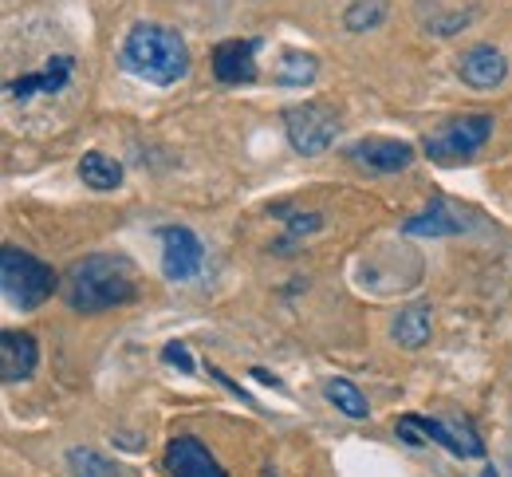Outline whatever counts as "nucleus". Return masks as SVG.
<instances>
[{"mask_svg":"<svg viewBox=\"0 0 512 477\" xmlns=\"http://www.w3.org/2000/svg\"><path fill=\"white\" fill-rule=\"evenodd\" d=\"M162 273L166 280H190L205 265V245L197 241V233L186 225H166L162 233Z\"/></svg>","mask_w":512,"mask_h":477,"instance_id":"423d86ee","label":"nucleus"},{"mask_svg":"<svg viewBox=\"0 0 512 477\" xmlns=\"http://www.w3.org/2000/svg\"><path fill=\"white\" fill-rule=\"evenodd\" d=\"M0 284H4V296L12 308L20 312H32L40 308L56 288H60V276L48 261L16 249V245H4L0 253Z\"/></svg>","mask_w":512,"mask_h":477,"instance_id":"7ed1b4c3","label":"nucleus"},{"mask_svg":"<svg viewBox=\"0 0 512 477\" xmlns=\"http://www.w3.org/2000/svg\"><path fill=\"white\" fill-rule=\"evenodd\" d=\"M442 446L457 458H481L485 454V442L469 418H442Z\"/></svg>","mask_w":512,"mask_h":477,"instance_id":"dca6fc26","label":"nucleus"},{"mask_svg":"<svg viewBox=\"0 0 512 477\" xmlns=\"http://www.w3.org/2000/svg\"><path fill=\"white\" fill-rule=\"evenodd\" d=\"M276 79L288 83V87H304V83H312V79H316V56L288 52L284 64H280V71H276Z\"/></svg>","mask_w":512,"mask_h":477,"instance_id":"aec40b11","label":"nucleus"},{"mask_svg":"<svg viewBox=\"0 0 512 477\" xmlns=\"http://www.w3.org/2000/svg\"><path fill=\"white\" fill-rule=\"evenodd\" d=\"M162 359L170 363V367H178V371H193V355L186 351V343H166V351H162Z\"/></svg>","mask_w":512,"mask_h":477,"instance_id":"412c9836","label":"nucleus"},{"mask_svg":"<svg viewBox=\"0 0 512 477\" xmlns=\"http://www.w3.org/2000/svg\"><path fill=\"white\" fill-rule=\"evenodd\" d=\"M323 399L335 403V410H343L347 418H367V414H371L367 395H363L351 379H327V383H323Z\"/></svg>","mask_w":512,"mask_h":477,"instance_id":"a211bd4d","label":"nucleus"},{"mask_svg":"<svg viewBox=\"0 0 512 477\" xmlns=\"http://www.w3.org/2000/svg\"><path fill=\"white\" fill-rule=\"evenodd\" d=\"M457 75H461V83H469V87H477V91H489V87L505 83L509 60H505L493 44H477V48H469V52L457 60Z\"/></svg>","mask_w":512,"mask_h":477,"instance_id":"1a4fd4ad","label":"nucleus"},{"mask_svg":"<svg viewBox=\"0 0 512 477\" xmlns=\"http://www.w3.org/2000/svg\"><path fill=\"white\" fill-rule=\"evenodd\" d=\"M79 178H83V186L107 194V190H119V182H123V166H119L115 158L99 154V150H87V154L79 158Z\"/></svg>","mask_w":512,"mask_h":477,"instance_id":"4468645a","label":"nucleus"},{"mask_svg":"<svg viewBox=\"0 0 512 477\" xmlns=\"http://www.w3.org/2000/svg\"><path fill=\"white\" fill-rule=\"evenodd\" d=\"M386 0H351V8L343 12V24L347 32H371L386 20Z\"/></svg>","mask_w":512,"mask_h":477,"instance_id":"6ab92c4d","label":"nucleus"},{"mask_svg":"<svg viewBox=\"0 0 512 477\" xmlns=\"http://www.w3.org/2000/svg\"><path fill=\"white\" fill-rule=\"evenodd\" d=\"M209 375H213V379H217V383H221V387H225V391H229V395H237V399H241V403H245V407H253V399H249V395H245V391H241V387H237V383H233V379H225V375H221V371H217V367H209Z\"/></svg>","mask_w":512,"mask_h":477,"instance_id":"5701e85b","label":"nucleus"},{"mask_svg":"<svg viewBox=\"0 0 512 477\" xmlns=\"http://www.w3.org/2000/svg\"><path fill=\"white\" fill-rule=\"evenodd\" d=\"M71 71H75V60H71V56H52V60H48V68H44V71L12 79V83H8L4 91H8L12 99H32V95H56L60 87H67Z\"/></svg>","mask_w":512,"mask_h":477,"instance_id":"f8f14e48","label":"nucleus"},{"mask_svg":"<svg viewBox=\"0 0 512 477\" xmlns=\"http://www.w3.org/2000/svg\"><path fill=\"white\" fill-rule=\"evenodd\" d=\"M162 462H166V474H174V477H229L225 466L209 454V446H201L190 434L174 438V442L166 446Z\"/></svg>","mask_w":512,"mask_h":477,"instance_id":"6e6552de","label":"nucleus"},{"mask_svg":"<svg viewBox=\"0 0 512 477\" xmlns=\"http://www.w3.org/2000/svg\"><path fill=\"white\" fill-rule=\"evenodd\" d=\"M36 363H40V347L28 332H4L0 336V375H4V383L32 379Z\"/></svg>","mask_w":512,"mask_h":477,"instance_id":"9b49d317","label":"nucleus"},{"mask_svg":"<svg viewBox=\"0 0 512 477\" xmlns=\"http://www.w3.org/2000/svg\"><path fill=\"white\" fill-rule=\"evenodd\" d=\"M347 158L371 174H398L414 162V146L398 138H359L355 146H347Z\"/></svg>","mask_w":512,"mask_h":477,"instance_id":"0eeeda50","label":"nucleus"},{"mask_svg":"<svg viewBox=\"0 0 512 477\" xmlns=\"http://www.w3.org/2000/svg\"><path fill=\"white\" fill-rule=\"evenodd\" d=\"M489 135H493V115H461L426 138V154L438 166H457L469 154H477L489 142Z\"/></svg>","mask_w":512,"mask_h":477,"instance_id":"20e7f679","label":"nucleus"},{"mask_svg":"<svg viewBox=\"0 0 512 477\" xmlns=\"http://www.w3.org/2000/svg\"><path fill=\"white\" fill-rule=\"evenodd\" d=\"M213 75L229 87L256 79V44L253 40H225L213 52Z\"/></svg>","mask_w":512,"mask_h":477,"instance_id":"9d476101","label":"nucleus"},{"mask_svg":"<svg viewBox=\"0 0 512 477\" xmlns=\"http://www.w3.org/2000/svg\"><path fill=\"white\" fill-rule=\"evenodd\" d=\"M430 328H434L430 308H402V312L394 316V324H390V336H394V343H398V347L418 351L422 343L430 340Z\"/></svg>","mask_w":512,"mask_h":477,"instance_id":"2eb2a0df","label":"nucleus"},{"mask_svg":"<svg viewBox=\"0 0 512 477\" xmlns=\"http://www.w3.org/2000/svg\"><path fill=\"white\" fill-rule=\"evenodd\" d=\"M67 470H71V477H127L123 466H115L111 458H103V454H95L87 446H71L67 450Z\"/></svg>","mask_w":512,"mask_h":477,"instance_id":"f3484780","label":"nucleus"},{"mask_svg":"<svg viewBox=\"0 0 512 477\" xmlns=\"http://www.w3.org/2000/svg\"><path fill=\"white\" fill-rule=\"evenodd\" d=\"M461 229H465V221H461L446 202H430V209H422L418 217H410V221L402 225L406 237H453V233H461Z\"/></svg>","mask_w":512,"mask_h":477,"instance_id":"ddd939ff","label":"nucleus"},{"mask_svg":"<svg viewBox=\"0 0 512 477\" xmlns=\"http://www.w3.org/2000/svg\"><path fill=\"white\" fill-rule=\"evenodd\" d=\"M123 68L154 87H170L186 79L190 71V48L174 28L162 24H134L123 40Z\"/></svg>","mask_w":512,"mask_h":477,"instance_id":"f03ea898","label":"nucleus"},{"mask_svg":"<svg viewBox=\"0 0 512 477\" xmlns=\"http://www.w3.org/2000/svg\"><path fill=\"white\" fill-rule=\"evenodd\" d=\"M134 292H138L134 265H130L127 257H119V253H91V257L75 261L64 276L67 304L75 312H83V316L130 304Z\"/></svg>","mask_w":512,"mask_h":477,"instance_id":"f257e3e1","label":"nucleus"},{"mask_svg":"<svg viewBox=\"0 0 512 477\" xmlns=\"http://www.w3.org/2000/svg\"><path fill=\"white\" fill-rule=\"evenodd\" d=\"M253 379H260V383H264V387H276V391H284V383H280V379H276V375H268V371H264V367H256V371H253Z\"/></svg>","mask_w":512,"mask_h":477,"instance_id":"b1692460","label":"nucleus"},{"mask_svg":"<svg viewBox=\"0 0 512 477\" xmlns=\"http://www.w3.org/2000/svg\"><path fill=\"white\" fill-rule=\"evenodd\" d=\"M323 221H320V213H296L292 217V233H316Z\"/></svg>","mask_w":512,"mask_h":477,"instance_id":"4be33fe9","label":"nucleus"},{"mask_svg":"<svg viewBox=\"0 0 512 477\" xmlns=\"http://www.w3.org/2000/svg\"><path fill=\"white\" fill-rule=\"evenodd\" d=\"M284 131L296 154L316 158L339 135V115L327 103H296L284 111Z\"/></svg>","mask_w":512,"mask_h":477,"instance_id":"39448f33","label":"nucleus"}]
</instances>
